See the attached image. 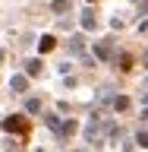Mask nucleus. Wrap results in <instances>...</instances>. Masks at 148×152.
<instances>
[{
    "instance_id": "nucleus-1",
    "label": "nucleus",
    "mask_w": 148,
    "mask_h": 152,
    "mask_svg": "<svg viewBox=\"0 0 148 152\" xmlns=\"http://www.w3.org/2000/svg\"><path fill=\"white\" fill-rule=\"evenodd\" d=\"M9 86H13V92H25V89H28V79H25V76H13V83H9Z\"/></svg>"
},
{
    "instance_id": "nucleus-2",
    "label": "nucleus",
    "mask_w": 148,
    "mask_h": 152,
    "mask_svg": "<svg viewBox=\"0 0 148 152\" xmlns=\"http://www.w3.org/2000/svg\"><path fill=\"white\" fill-rule=\"evenodd\" d=\"M6 130H22V121H16V117H9V121H6Z\"/></svg>"
},
{
    "instance_id": "nucleus-3",
    "label": "nucleus",
    "mask_w": 148,
    "mask_h": 152,
    "mask_svg": "<svg viewBox=\"0 0 148 152\" xmlns=\"http://www.w3.org/2000/svg\"><path fill=\"white\" fill-rule=\"evenodd\" d=\"M25 70H28V73H32V76H35L38 70H41V64H38V60H28V64H25Z\"/></svg>"
},
{
    "instance_id": "nucleus-4",
    "label": "nucleus",
    "mask_w": 148,
    "mask_h": 152,
    "mask_svg": "<svg viewBox=\"0 0 148 152\" xmlns=\"http://www.w3.org/2000/svg\"><path fill=\"white\" fill-rule=\"evenodd\" d=\"M51 48H54V38H51V35L41 38V51H51Z\"/></svg>"
},
{
    "instance_id": "nucleus-5",
    "label": "nucleus",
    "mask_w": 148,
    "mask_h": 152,
    "mask_svg": "<svg viewBox=\"0 0 148 152\" xmlns=\"http://www.w3.org/2000/svg\"><path fill=\"white\" fill-rule=\"evenodd\" d=\"M82 26H85V28H95V19H92V13H85V19H82Z\"/></svg>"
},
{
    "instance_id": "nucleus-6",
    "label": "nucleus",
    "mask_w": 148,
    "mask_h": 152,
    "mask_svg": "<svg viewBox=\"0 0 148 152\" xmlns=\"http://www.w3.org/2000/svg\"><path fill=\"white\" fill-rule=\"evenodd\" d=\"M139 146H148V133H139Z\"/></svg>"
}]
</instances>
